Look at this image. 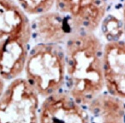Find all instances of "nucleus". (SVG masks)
I'll return each instance as SVG.
<instances>
[{"label": "nucleus", "mask_w": 125, "mask_h": 123, "mask_svg": "<svg viewBox=\"0 0 125 123\" xmlns=\"http://www.w3.org/2000/svg\"><path fill=\"white\" fill-rule=\"evenodd\" d=\"M115 1H118V0H106V2H115Z\"/></svg>", "instance_id": "nucleus-14"}, {"label": "nucleus", "mask_w": 125, "mask_h": 123, "mask_svg": "<svg viewBox=\"0 0 125 123\" xmlns=\"http://www.w3.org/2000/svg\"><path fill=\"white\" fill-rule=\"evenodd\" d=\"M64 92L86 106L105 88L103 66L104 44L94 33H73L63 44Z\"/></svg>", "instance_id": "nucleus-1"}, {"label": "nucleus", "mask_w": 125, "mask_h": 123, "mask_svg": "<svg viewBox=\"0 0 125 123\" xmlns=\"http://www.w3.org/2000/svg\"><path fill=\"white\" fill-rule=\"evenodd\" d=\"M85 107L90 123H125V104L108 92H102Z\"/></svg>", "instance_id": "nucleus-9"}, {"label": "nucleus", "mask_w": 125, "mask_h": 123, "mask_svg": "<svg viewBox=\"0 0 125 123\" xmlns=\"http://www.w3.org/2000/svg\"><path fill=\"white\" fill-rule=\"evenodd\" d=\"M40 102L23 76L13 80L0 98V123H39Z\"/></svg>", "instance_id": "nucleus-4"}, {"label": "nucleus", "mask_w": 125, "mask_h": 123, "mask_svg": "<svg viewBox=\"0 0 125 123\" xmlns=\"http://www.w3.org/2000/svg\"><path fill=\"white\" fill-rule=\"evenodd\" d=\"M65 72L63 46L33 43L26 59L23 77L40 99L64 90Z\"/></svg>", "instance_id": "nucleus-3"}, {"label": "nucleus", "mask_w": 125, "mask_h": 123, "mask_svg": "<svg viewBox=\"0 0 125 123\" xmlns=\"http://www.w3.org/2000/svg\"><path fill=\"white\" fill-rule=\"evenodd\" d=\"M104 85L108 92L125 100V42H107L103 52Z\"/></svg>", "instance_id": "nucleus-7"}, {"label": "nucleus", "mask_w": 125, "mask_h": 123, "mask_svg": "<svg viewBox=\"0 0 125 123\" xmlns=\"http://www.w3.org/2000/svg\"><path fill=\"white\" fill-rule=\"evenodd\" d=\"M39 123H90V120L85 106L62 91L41 100Z\"/></svg>", "instance_id": "nucleus-6"}, {"label": "nucleus", "mask_w": 125, "mask_h": 123, "mask_svg": "<svg viewBox=\"0 0 125 123\" xmlns=\"http://www.w3.org/2000/svg\"><path fill=\"white\" fill-rule=\"evenodd\" d=\"M18 2L29 16L51 10L54 5V0H18Z\"/></svg>", "instance_id": "nucleus-11"}, {"label": "nucleus", "mask_w": 125, "mask_h": 123, "mask_svg": "<svg viewBox=\"0 0 125 123\" xmlns=\"http://www.w3.org/2000/svg\"><path fill=\"white\" fill-rule=\"evenodd\" d=\"M32 17L33 43L63 46L73 33L67 19L54 9Z\"/></svg>", "instance_id": "nucleus-8"}, {"label": "nucleus", "mask_w": 125, "mask_h": 123, "mask_svg": "<svg viewBox=\"0 0 125 123\" xmlns=\"http://www.w3.org/2000/svg\"><path fill=\"white\" fill-rule=\"evenodd\" d=\"M7 83L8 82L2 77L1 75H0V98H1V96H3V92H4L6 87H7V85H8Z\"/></svg>", "instance_id": "nucleus-12"}, {"label": "nucleus", "mask_w": 125, "mask_h": 123, "mask_svg": "<svg viewBox=\"0 0 125 123\" xmlns=\"http://www.w3.org/2000/svg\"><path fill=\"white\" fill-rule=\"evenodd\" d=\"M104 36L108 42L118 41L124 35L122 19L114 15H107L101 24Z\"/></svg>", "instance_id": "nucleus-10"}, {"label": "nucleus", "mask_w": 125, "mask_h": 123, "mask_svg": "<svg viewBox=\"0 0 125 123\" xmlns=\"http://www.w3.org/2000/svg\"><path fill=\"white\" fill-rule=\"evenodd\" d=\"M75 33H94L107 16L106 0H54L53 8Z\"/></svg>", "instance_id": "nucleus-5"}, {"label": "nucleus", "mask_w": 125, "mask_h": 123, "mask_svg": "<svg viewBox=\"0 0 125 123\" xmlns=\"http://www.w3.org/2000/svg\"><path fill=\"white\" fill-rule=\"evenodd\" d=\"M32 45L29 15L18 0H0V75L8 83L22 76Z\"/></svg>", "instance_id": "nucleus-2"}, {"label": "nucleus", "mask_w": 125, "mask_h": 123, "mask_svg": "<svg viewBox=\"0 0 125 123\" xmlns=\"http://www.w3.org/2000/svg\"><path fill=\"white\" fill-rule=\"evenodd\" d=\"M122 22L123 26H124V34L125 35V0L123 3L122 6Z\"/></svg>", "instance_id": "nucleus-13"}]
</instances>
